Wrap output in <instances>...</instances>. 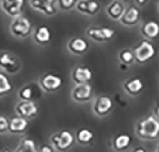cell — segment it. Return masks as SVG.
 Wrapping results in <instances>:
<instances>
[{"mask_svg":"<svg viewBox=\"0 0 159 152\" xmlns=\"http://www.w3.org/2000/svg\"><path fill=\"white\" fill-rule=\"evenodd\" d=\"M136 135L144 140H152L159 135V121L156 117L150 115L144 118L136 125Z\"/></svg>","mask_w":159,"mask_h":152,"instance_id":"cell-1","label":"cell"},{"mask_svg":"<svg viewBox=\"0 0 159 152\" xmlns=\"http://www.w3.org/2000/svg\"><path fill=\"white\" fill-rule=\"evenodd\" d=\"M50 140L55 151L67 152L75 145V136L67 129H61L58 132L52 134Z\"/></svg>","mask_w":159,"mask_h":152,"instance_id":"cell-2","label":"cell"},{"mask_svg":"<svg viewBox=\"0 0 159 152\" xmlns=\"http://www.w3.org/2000/svg\"><path fill=\"white\" fill-rule=\"evenodd\" d=\"M10 30L11 34L19 39H24L28 37L32 33V24L26 16L20 15L12 19L11 23Z\"/></svg>","mask_w":159,"mask_h":152,"instance_id":"cell-3","label":"cell"},{"mask_svg":"<svg viewBox=\"0 0 159 152\" xmlns=\"http://www.w3.org/2000/svg\"><path fill=\"white\" fill-rule=\"evenodd\" d=\"M21 62L19 58L9 51H0V68L9 74H14L19 72Z\"/></svg>","mask_w":159,"mask_h":152,"instance_id":"cell-4","label":"cell"},{"mask_svg":"<svg viewBox=\"0 0 159 152\" xmlns=\"http://www.w3.org/2000/svg\"><path fill=\"white\" fill-rule=\"evenodd\" d=\"M86 33L95 42L103 43L110 41L115 34V32L111 28L106 27H90L87 29Z\"/></svg>","mask_w":159,"mask_h":152,"instance_id":"cell-5","label":"cell"},{"mask_svg":"<svg viewBox=\"0 0 159 152\" xmlns=\"http://www.w3.org/2000/svg\"><path fill=\"white\" fill-rule=\"evenodd\" d=\"M63 80L53 73H45L39 79V87L46 92H55L62 87Z\"/></svg>","mask_w":159,"mask_h":152,"instance_id":"cell-6","label":"cell"},{"mask_svg":"<svg viewBox=\"0 0 159 152\" xmlns=\"http://www.w3.org/2000/svg\"><path fill=\"white\" fill-rule=\"evenodd\" d=\"M29 5L34 11H37L47 16L54 15L57 11V9H58L57 1H54V0H46V1H43V0H32V1L29 2Z\"/></svg>","mask_w":159,"mask_h":152,"instance_id":"cell-7","label":"cell"},{"mask_svg":"<svg viewBox=\"0 0 159 152\" xmlns=\"http://www.w3.org/2000/svg\"><path fill=\"white\" fill-rule=\"evenodd\" d=\"M154 54H155V49L149 41H143L134 50V60L140 64H143L152 59L154 56Z\"/></svg>","mask_w":159,"mask_h":152,"instance_id":"cell-8","label":"cell"},{"mask_svg":"<svg viewBox=\"0 0 159 152\" xmlns=\"http://www.w3.org/2000/svg\"><path fill=\"white\" fill-rule=\"evenodd\" d=\"M93 97V88L90 84L75 85L71 90V98L76 103H87Z\"/></svg>","mask_w":159,"mask_h":152,"instance_id":"cell-9","label":"cell"},{"mask_svg":"<svg viewBox=\"0 0 159 152\" xmlns=\"http://www.w3.org/2000/svg\"><path fill=\"white\" fill-rule=\"evenodd\" d=\"M16 112L25 119H33L38 113V107L34 101H20L16 106Z\"/></svg>","mask_w":159,"mask_h":152,"instance_id":"cell-10","label":"cell"},{"mask_svg":"<svg viewBox=\"0 0 159 152\" xmlns=\"http://www.w3.org/2000/svg\"><path fill=\"white\" fill-rule=\"evenodd\" d=\"M24 1L22 0H2L0 1L1 9L7 15L12 17V19L22 15Z\"/></svg>","mask_w":159,"mask_h":152,"instance_id":"cell-11","label":"cell"},{"mask_svg":"<svg viewBox=\"0 0 159 152\" xmlns=\"http://www.w3.org/2000/svg\"><path fill=\"white\" fill-rule=\"evenodd\" d=\"M112 107V101L108 96H98L93 102V111L95 115L103 117L107 115Z\"/></svg>","mask_w":159,"mask_h":152,"instance_id":"cell-12","label":"cell"},{"mask_svg":"<svg viewBox=\"0 0 159 152\" xmlns=\"http://www.w3.org/2000/svg\"><path fill=\"white\" fill-rule=\"evenodd\" d=\"M71 78L76 85L90 84L93 78V72L89 67L84 66H77L71 73Z\"/></svg>","mask_w":159,"mask_h":152,"instance_id":"cell-13","label":"cell"},{"mask_svg":"<svg viewBox=\"0 0 159 152\" xmlns=\"http://www.w3.org/2000/svg\"><path fill=\"white\" fill-rule=\"evenodd\" d=\"M89 48V44L88 42L81 38V37H74L70 38V41L67 44V49L68 50L75 55H82L84 54L87 50Z\"/></svg>","mask_w":159,"mask_h":152,"instance_id":"cell-14","label":"cell"},{"mask_svg":"<svg viewBox=\"0 0 159 152\" xmlns=\"http://www.w3.org/2000/svg\"><path fill=\"white\" fill-rule=\"evenodd\" d=\"M28 127H29V122L27 119L16 115L9 120L8 131L12 134H22L27 130Z\"/></svg>","mask_w":159,"mask_h":152,"instance_id":"cell-15","label":"cell"},{"mask_svg":"<svg viewBox=\"0 0 159 152\" xmlns=\"http://www.w3.org/2000/svg\"><path fill=\"white\" fill-rule=\"evenodd\" d=\"M75 9L83 13V15L94 16L100 10V4L96 1H87V0H79L76 1Z\"/></svg>","mask_w":159,"mask_h":152,"instance_id":"cell-16","label":"cell"},{"mask_svg":"<svg viewBox=\"0 0 159 152\" xmlns=\"http://www.w3.org/2000/svg\"><path fill=\"white\" fill-rule=\"evenodd\" d=\"M140 17V11L138 8L131 6L129 8H126L122 17L119 19V22L127 27H131L135 25Z\"/></svg>","mask_w":159,"mask_h":152,"instance_id":"cell-17","label":"cell"},{"mask_svg":"<svg viewBox=\"0 0 159 152\" xmlns=\"http://www.w3.org/2000/svg\"><path fill=\"white\" fill-rule=\"evenodd\" d=\"M126 10L125 4L120 0H114L110 3L106 8L107 15L112 20H118L122 17L123 13Z\"/></svg>","mask_w":159,"mask_h":152,"instance_id":"cell-18","label":"cell"},{"mask_svg":"<svg viewBox=\"0 0 159 152\" xmlns=\"http://www.w3.org/2000/svg\"><path fill=\"white\" fill-rule=\"evenodd\" d=\"M34 40L38 45L44 46L48 44L52 39V33L51 30L47 26H39L34 32Z\"/></svg>","mask_w":159,"mask_h":152,"instance_id":"cell-19","label":"cell"},{"mask_svg":"<svg viewBox=\"0 0 159 152\" xmlns=\"http://www.w3.org/2000/svg\"><path fill=\"white\" fill-rule=\"evenodd\" d=\"M142 35L148 39H155L159 35V24L155 21H149L143 25Z\"/></svg>","mask_w":159,"mask_h":152,"instance_id":"cell-20","label":"cell"},{"mask_svg":"<svg viewBox=\"0 0 159 152\" xmlns=\"http://www.w3.org/2000/svg\"><path fill=\"white\" fill-rule=\"evenodd\" d=\"M124 89L129 95H137L143 89V83L138 78L128 80L124 84Z\"/></svg>","mask_w":159,"mask_h":152,"instance_id":"cell-21","label":"cell"},{"mask_svg":"<svg viewBox=\"0 0 159 152\" xmlns=\"http://www.w3.org/2000/svg\"><path fill=\"white\" fill-rule=\"evenodd\" d=\"M94 138L93 132L88 128H80L76 132L75 141L82 145H87L93 142Z\"/></svg>","mask_w":159,"mask_h":152,"instance_id":"cell-22","label":"cell"},{"mask_svg":"<svg viewBox=\"0 0 159 152\" xmlns=\"http://www.w3.org/2000/svg\"><path fill=\"white\" fill-rule=\"evenodd\" d=\"M13 152H38L35 142L31 138H23Z\"/></svg>","mask_w":159,"mask_h":152,"instance_id":"cell-23","label":"cell"},{"mask_svg":"<svg viewBox=\"0 0 159 152\" xmlns=\"http://www.w3.org/2000/svg\"><path fill=\"white\" fill-rule=\"evenodd\" d=\"M131 141H132L131 137L128 134H120L113 139V142H112L113 149L118 152L123 151L129 145Z\"/></svg>","mask_w":159,"mask_h":152,"instance_id":"cell-24","label":"cell"},{"mask_svg":"<svg viewBox=\"0 0 159 152\" xmlns=\"http://www.w3.org/2000/svg\"><path fill=\"white\" fill-rule=\"evenodd\" d=\"M12 90V85L9 77L0 71V97L5 96Z\"/></svg>","mask_w":159,"mask_h":152,"instance_id":"cell-25","label":"cell"},{"mask_svg":"<svg viewBox=\"0 0 159 152\" xmlns=\"http://www.w3.org/2000/svg\"><path fill=\"white\" fill-rule=\"evenodd\" d=\"M34 90L33 88V85H26L23 88H21L18 91V96L21 99V101H33Z\"/></svg>","mask_w":159,"mask_h":152,"instance_id":"cell-26","label":"cell"},{"mask_svg":"<svg viewBox=\"0 0 159 152\" xmlns=\"http://www.w3.org/2000/svg\"><path fill=\"white\" fill-rule=\"evenodd\" d=\"M119 60H120L121 63H123L125 65H131L134 60V52H132L131 50H125L120 51Z\"/></svg>","mask_w":159,"mask_h":152,"instance_id":"cell-27","label":"cell"},{"mask_svg":"<svg viewBox=\"0 0 159 152\" xmlns=\"http://www.w3.org/2000/svg\"><path fill=\"white\" fill-rule=\"evenodd\" d=\"M57 5L60 10L67 11L75 8L76 1L75 0H59V1H57Z\"/></svg>","mask_w":159,"mask_h":152,"instance_id":"cell-28","label":"cell"},{"mask_svg":"<svg viewBox=\"0 0 159 152\" xmlns=\"http://www.w3.org/2000/svg\"><path fill=\"white\" fill-rule=\"evenodd\" d=\"M8 127H9V119L0 114V134H4L8 131Z\"/></svg>","mask_w":159,"mask_h":152,"instance_id":"cell-29","label":"cell"},{"mask_svg":"<svg viewBox=\"0 0 159 152\" xmlns=\"http://www.w3.org/2000/svg\"><path fill=\"white\" fill-rule=\"evenodd\" d=\"M38 152H55L52 145H41L38 147Z\"/></svg>","mask_w":159,"mask_h":152,"instance_id":"cell-30","label":"cell"},{"mask_svg":"<svg viewBox=\"0 0 159 152\" xmlns=\"http://www.w3.org/2000/svg\"><path fill=\"white\" fill-rule=\"evenodd\" d=\"M135 3H136V5H137V7H142L143 5H146L148 2L147 1H140V0H137V1H135Z\"/></svg>","mask_w":159,"mask_h":152,"instance_id":"cell-31","label":"cell"},{"mask_svg":"<svg viewBox=\"0 0 159 152\" xmlns=\"http://www.w3.org/2000/svg\"><path fill=\"white\" fill-rule=\"evenodd\" d=\"M132 152H146V149L143 147H136Z\"/></svg>","mask_w":159,"mask_h":152,"instance_id":"cell-32","label":"cell"},{"mask_svg":"<svg viewBox=\"0 0 159 152\" xmlns=\"http://www.w3.org/2000/svg\"><path fill=\"white\" fill-rule=\"evenodd\" d=\"M1 152H13L11 148H9V147H6V148H4L3 150H1Z\"/></svg>","mask_w":159,"mask_h":152,"instance_id":"cell-33","label":"cell"},{"mask_svg":"<svg viewBox=\"0 0 159 152\" xmlns=\"http://www.w3.org/2000/svg\"><path fill=\"white\" fill-rule=\"evenodd\" d=\"M156 116H157V119H158V121H159V106H158L157 108H156Z\"/></svg>","mask_w":159,"mask_h":152,"instance_id":"cell-34","label":"cell"},{"mask_svg":"<svg viewBox=\"0 0 159 152\" xmlns=\"http://www.w3.org/2000/svg\"><path fill=\"white\" fill-rule=\"evenodd\" d=\"M154 152H159V145H158V146H157V148L155 149V151Z\"/></svg>","mask_w":159,"mask_h":152,"instance_id":"cell-35","label":"cell"},{"mask_svg":"<svg viewBox=\"0 0 159 152\" xmlns=\"http://www.w3.org/2000/svg\"><path fill=\"white\" fill-rule=\"evenodd\" d=\"M158 9H159V3H158Z\"/></svg>","mask_w":159,"mask_h":152,"instance_id":"cell-36","label":"cell"}]
</instances>
